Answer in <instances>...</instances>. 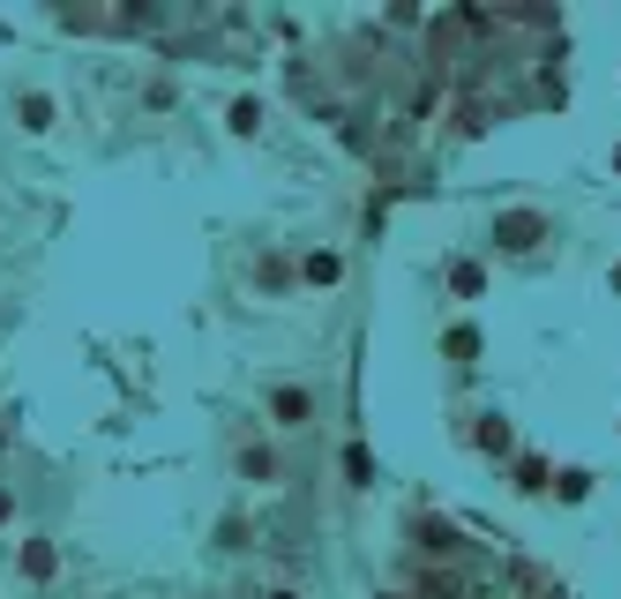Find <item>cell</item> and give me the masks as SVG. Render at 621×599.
I'll use <instances>...</instances> for the list:
<instances>
[{"instance_id":"cell-16","label":"cell","mask_w":621,"mask_h":599,"mask_svg":"<svg viewBox=\"0 0 621 599\" xmlns=\"http://www.w3.org/2000/svg\"><path fill=\"white\" fill-rule=\"evenodd\" d=\"M607 285H614V293H621V262H614V270H607Z\"/></svg>"},{"instance_id":"cell-5","label":"cell","mask_w":621,"mask_h":599,"mask_svg":"<svg viewBox=\"0 0 621 599\" xmlns=\"http://www.w3.org/2000/svg\"><path fill=\"white\" fill-rule=\"evenodd\" d=\"M472 450H479V457H509V450H517V428H509L501 412H479V428H472Z\"/></svg>"},{"instance_id":"cell-8","label":"cell","mask_w":621,"mask_h":599,"mask_svg":"<svg viewBox=\"0 0 621 599\" xmlns=\"http://www.w3.org/2000/svg\"><path fill=\"white\" fill-rule=\"evenodd\" d=\"M546 495H554V502H584V495H591V472H584V465H562L554 479H546Z\"/></svg>"},{"instance_id":"cell-1","label":"cell","mask_w":621,"mask_h":599,"mask_svg":"<svg viewBox=\"0 0 621 599\" xmlns=\"http://www.w3.org/2000/svg\"><path fill=\"white\" fill-rule=\"evenodd\" d=\"M554 240V217L532 211V203H509L495 211V256H517V262H539V248Z\"/></svg>"},{"instance_id":"cell-4","label":"cell","mask_w":621,"mask_h":599,"mask_svg":"<svg viewBox=\"0 0 621 599\" xmlns=\"http://www.w3.org/2000/svg\"><path fill=\"white\" fill-rule=\"evenodd\" d=\"M300 285H323V293L345 285V256H337V248H307V256H300Z\"/></svg>"},{"instance_id":"cell-12","label":"cell","mask_w":621,"mask_h":599,"mask_svg":"<svg viewBox=\"0 0 621 599\" xmlns=\"http://www.w3.org/2000/svg\"><path fill=\"white\" fill-rule=\"evenodd\" d=\"M233 135H262V105L255 98H233Z\"/></svg>"},{"instance_id":"cell-9","label":"cell","mask_w":621,"mask_h":599,"mask_svg":"<svg viewBox=\"0 0 621 599\" xmlns=\"http://www.w3.org/2000/svg\"><path fill=\"white\" fill-rule=\"evenodd\" d=\"M442 352H450V368H472L479 360V323H456L450 338H442Z\"/></svg>"},{"instance_id":"cell-3","label":"cell","mask_w":621,"mask_h":599,"mask_svg":"<svg viewBox=\"0 0 621 599\" xmlns=\"http://www.w3.org/2000/svg\"><path fill=\"white\" fill-rule=\"evenodd\" d=\"M233 472H240L248 487H278V479H285V457H278L270 434H233Z\"/></svg>"},{"instance_id":"cell-7","label":"cell","mask_w":621,"mask_h":599,"mask_svg":"<svg viewBox=\"0 0 621 599\" xmlns=\"http://www.w3.org/2000/svg\"><path fill=\"white\" fill-rule=\"evenodd\" d=\"M15 121H23L31 135H45L53 128V98H45V90H15Z\"/></svg>"},{"instance_id":"cell-6","label":"cell","mask_w":621,"mask_h":599,"mask_svg":"<svg viewBox=\"0 0 621 599\" xmlns=\"http://www.w3.org/2000/svg\"><path fill=\"white\" fill-rule=\"evenodd\" d=\"M15 569H23L31 585H53V577H60V555H53V540H23V547H15Z\"/></svg>"},{"instance_id":"cell-13","label":"cell","mask_w":621,"mask_h":599,"mask_svg":"<svg viewBox=\"0 0 621 599\" xmlns=\"http://www.w3.org/2000/svg\"><path fill=\"white\" fill-rule=\"evenodd\" d=\"M345 472H352V487H368V472H374V465H368V450H360V442L345 450Z\"/></svg>"},{"instance_id":"cell-11","label":"cell","mask_w":621,"mask_h":599,"mask_svg":"<svg viewBox=\"0 0 621 599\" xmlns=\"http://www.w3.org/2000/svg\"><path fill=\"white\" fill-rule=\"evenodd\" d=\"M546 479H554L546 457H517V495H546Z\"/></svg>"},{"instance_id":"cell-10","label":"cell","mask_w":621,"mask_h":599,"mask_svg":"<svg viewBox=\"0 0 621 599\" xmlns=\"http://www.w3.org/2000/svg\"><path fill=\"white\" fill-rule=\"evenodd\" d=\"M450 293H456V300H479V293H487V270L456 256V262H450Z\"/></svg>"},{"instance_id":"cell-14","label":"cell","mask_w":621,"mask_h":599,"mask_svg":"<svg viewBox=\"0 0 621 599\" xmlns=\"http://www.w3.org/2000/svg\"><path fill=\"white\" fill-rule=\"evenodd\" d=\"M255 599H300V585H262Z\"/></svg>"},{"instance_id":"cell-15","label":"cell","mask_w":621,"mask_h":599,"mask_svg":"<svg viewBox=\"0 0 621 599\" xmlns=\"http://www.w3.org/2000/svg\"><path fill=\"white\" fill-rule=\"evenodd\" d=\"M8 517H15V495H8V487H0V524H8Z\"/></svg>"},{"instance_id":"cell-2","label":"cell","mask_w":621,"mask_h":599,"mask_svg":"<svg viewBox=\"0 0 621 599\" xmlns=\"http://www.w3.org/2000/svg\"><path fill=\"white\" fill-rule=\"evenodd\" d=\"M262 412H270V428L300 434V428H315V420H323V397H315L307 383H262Z\"/></svg>"}]
</instances>
